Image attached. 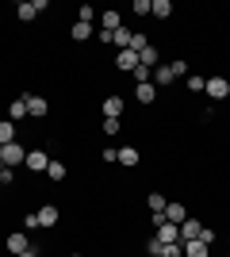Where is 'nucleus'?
Listing matches in <instances>:
<instances>
[{
	"mask_svg": "<svg viewBox=\"0 0 230 257\" xmlns=\"http://www.w3.org/2000/svg\"><path fill=\"white\" fill-rule=\"evenodd\" d=\"M46 165H50V154H46V150H27V158H23V169L46 173Z\"/></svg>",
	"mask_w": 230,
	"mask_h": 257,
	"instance_id": "nucleus-1",
	"label": "nucleus"
},
{
	"mask_svg": "<svg viewBox=\"0 0 230 257\" xmlns=\"http://www.w3.org/2000/svg\"><path fill=\"white\" fill-rule=\"evenodd\" d=\"M23 158H27V154H23V146L20 142H8V146H0V161H4V165H23Z\"/></svg>",
	"mask_w": 230,
	"mask_h": 257,
	"instance_id": "nucleus-2",
	"label": "nucleus"
},
{
	"mask_svg": "<svg viewBox=\"0 0 230 257\" xmlns=\"http://www.w3.org/2000/svg\"><path fill=\"white\" fill-rule=\"evenodd\" d=\"M226 92H230V81H226L222 73L207 77V96H211V100H226Z\"/></svg>",
	"mask_w": 230,
	"mask_h": 257,
	"instance_id": "nucleus-3",
	"label": "nucleus"
},
{
	"mask_svg": "<svg viewBox=\"0 0 230 257\" xmlns=\"http://www.w3.org/2000/svg\"><path fill=\"white\" fill-rule=\"evenodd\" d=\"M203 238V223L199 219H184L180 223V242H199Z\"/></svg>",
	"mask_w": 230,
	"mask_h": 257,
	"instance_id": "nucleus-4",
	"label": "nucleus"
},
{
	"mask_svg": "<svg viewBox=\"0 0 230 257\" xmlns=\"http://www.w3.org/2000/svg\"><path fill=\"white\" fill-rule=\"evenodd\" d=\"M150 81H153V88H165V85H173V81H176V77H173V65H169V62H161V65H157V69L150 73Z\"/></svg>",
	"mask_w": 230,
	"mask_h": 257,
	"instance_id": "nucleus-5",
	"label": "nucleus"
},
{
	"mask_svg": "<svg viewBox=\"0 0 230 257\" xmlns=\"http://www.w3.org/2000/svg\"><path fill=\"white\" fill-rule=\"evenodd\" d=\"M4 246H8V253H16V257H20L23 249H31V242H27V234H23V230H12V234L4 238Z\"/></svg>",
	"mask_w": 230,
	"mask_h": 257,
	"instance_id": "nucleus-6",
	"label": "nucleus"
},
{
	"mask_svg": "<svg viewBox=\"0 0 230 257\" xmlns=\"http://www.w3.org/2000/svg\"><path fill=\"white\" fill-rule=\"evenodd\" d=\"M165 219L180 226V223H184V219H188V207L180 204V200H169V204H165Z\"/></svg>",
	"mask_w": 230,
	"mask_h": 257,
	"instance_id": "nucleus-7",
	"label": "nucleus"
},
{
	"mask_svg": "<svg viewBox=\"0 0 230 257\" xmlns=\"http://www.w3.org/2000/svg\"><path fill=\"white\" fill-rule=\"evenodd\" d=\"M115 65H119L123 73H134V69H138V54L134 50H115Z\"/></svg>",
	"mask_w": 230,
	"mask_h": 257,
	"instance_id": "nucleus-8",
	"label": "nucleus"
},
{
	"mask_svg": "<svg viewBox=\"0 0 230 257\" xmlns=\"http://www.w3.org/2000/svg\"><path fill=\"white\" fill-rule=\"evenodd\" d=\"M27 115H35V119L50 115V100L46 96H27Z\"/></svg>",
	"mask_w": 230,
	"mask_h": 257,
	"instance_id": "nucleus-9",
	"label": "nucleus"
},
{
	"mask_svg": "<svg viewBox=\"0 0 230 257\" xmlns=\"http://www.w3.org/2000/svg\"><path fill=\"white\" fill-rule=\"evenodd\" d=\"M35 215H39V226H58V219H62V211H58L54 204H43Z\"/></svg>",
	"mask_w": 230,
	"mask_h": 257,
	"instance_id": "nucleus-10",
	"label": "nucleus"
},
{
	"mask_svg": "<svg viewBox=\"0 0 230 257\" xmlns=\"http://www.w3.org/2000/svg\"><path fill=\"white\" fill-rule=\"evenodd\" d=\"M134 96H138V104H153V100H157V88H153V81L134 85Z\"/></svg>",
	"mask_w": 230,
	"mask_h": 257,
	"instance_id": "nucleus-11",
	"label": "nucleus"
},
{
	"mask_svg": "<svg viewBox=\"0 0 230 257\" xmlns=\"http://www.w3.org/2000/svg\"><path fill=\"white\" fill-rule=\"evenodd\" d=\"M69 39H73V43H88V39H92V23H81V20H77L73 27H69Z\"/></svg>",
	"mask_w": 230,
	"mask_h": 257,
	"instance_id": "nucleus-12",
	"label": "nucleus"
},
{
	"mask_svg": "<svg viewBox=\"0 0 230 257\" xmlns=\"http://www.w3.org/2000/svg\"><path fill=\"white\" fill-rule=\"evenodd\" d=\"M138 161H142V154L134 150V146H123V150H119V161H115V165H127V169H134Z\"/></svg>",
	"mask_w": 230,
	"mask_h": 257,
	"instance_id": "nucleus-13",
	"label": "nucleus"
},
{
	"mask_svg": "<svg viewBox=\"0 0 230 257\" xmlns=\"http://www.w3.org/2000/svg\"><path fill=\"white\" fill-rule=\"evenodd\" d=\"M119 115H123V100L108 96V100H104V119H119Z\"/></svg>",
	"mask_w": 230,
	"mask_h": 257,
	"instance_id": "nucleus-14",
	"label": "nucleus"
},
{
	"mask_svg": "<svg viewBox=\"0 0 230 257\" xmlns=\"http://www.w3.org/2000/svg\"><path fill=\"white\" fill-rule=\"evenodd\" d=\"M100 23H104V31H119L123 16H119V12H100Z\"/></svg>",
	"mask_w": 230,
	"mask_h": 257,
	"instance_id": "nucleus-15",
	"label": "nucleus"
},
{
	"mask_svg": "<svg viewBox=\"0 0 230 257\" xmlns=\"http://www.w3.org/2000/svg\"><path fill=\"white\" fill-rule=\"evenodd\" d=\"M150 16H157V20H169V16H173V4H169V0H150Z\"/></svg>",
	"mask_w": 230,
	"mask_h": 257,
	"instance_id": "nucleus-16",
	"label": "nucleus"
},
{
	"mask_svg": "<svg viewBox=\"0 0 230 257\" xmlns=\"http://www.w3.org/2000/svg\"><path fill=\"white\" fill-rule=\"evenodd\" d=\"M23 115H27V96H20V100H12V104H8V119H12V123L23 119Z\"/></svg>",
	"mask_w": 230,
	"mask_h": 257,
	"instance_id": "nucleus-17",
	"label": "nucleus"
},
{
	"mask_svg": "<svg viewBox=\"0 0 230 257\" xmlns=\"http://www.w3.org/2000/svg\"><path fill=\"white\" fill-rule=\"evenodd\" d=\"M8 142H16V123H12V119H0V146H8Z\"/></svg>",
	"mask_w": 230,
	"mask_h": 257,
	"instance_id": "nucleus-18",
	"label": "nucleus"
},
{
	"mask_svg": "<svg viewBox=\"0 0 230 257\" xmlns=\"http://www.w3.org/2000/svg\"><path fill=\"white\" fill-rule=\"evenodd\" d=\"M131 35H134V31H127V27L111 31V43H115V50H127V46H131Z\"/></svg>",
	"mask_w": 230,
	"mask_h": 257,
	"instance_id": "nucleus-19",
	"label": "nucleus"
},
{
	"mask_svg": "<svg viewBox=\"0 0 230 257\" xmlns=\"http://www.w3.org/2000/svg\"><path fill=\"white\" fill-rule=\"evenodd\" d=\"M165 204H169V200H165L161 192H150V196H146V207H150L153 215H161V211H165Z\"/></svg>",
	"mask_w": 230,
	"mask_h": 257,
	"instance_id": "nucleus-20",
	"label": "nucleus"
},
{
	"mask_svg": "<svg viewBox=\"0 0 230 257\" xmlns=\"http://www.w3.org/2000/svg\"><path fill=\"white\" fill-rule=\"evenodd\" d=\"M207 242H184V257H207Z\"/></svg>",
	"mask_w": 230,
	"mask_h": 257,
	"instance_id": "nucleus-21",
	"label": "nucleus"
},
{
	"mask_svg": "<svg viewBox=\"0 0 230 257\" xmlns=\"http://www.w3.org/2000/svg\"><path fill=\"white\" fill-rule=\"evenodd\" d=\"M66 165H62V161H50V165H46V177H50V181H66Z\"/></svg>",
	"mask_w": 230,
	"mask_h": 257,
	"instance_id": "nucleus-22",
	"label": "nucleus"
},
{
	"mask_svg": "<svg viewBox=\"0 0 230 257\" xmlns=\"http://www.w3.org/2000/svg\"><path fill=\"white\" fill-rule=\"evenodd\" d=\"M16 16H20L23 23H31L35 16H39V8H35V0H31V4H20V8H16Z\"/></svg>",
	"mask_w": 230,
	"mask_h": 257,
	"instance_id": "nucleus-23",
	"label": "nucleus"
},
{
	"mask_svg": "<svg viewBox=\"0 0 230 257\" xmlns=\"http://www.w3.org/2000/svg\"><path fill=\"white\" fill-rule=\"evenodd\" d=\"M161 257H184V242H165Z\"/></svg>",
	"mask_w": 230,
	"mask_h": 257,
	"instance_id": "nucleus-24",
	"label": "nucleus"
},
{
	"mask_svg": "<svg viewBox=\"0 0 230 257\" xmlns=\"http://www.w3.org/2000/svg\"><path fill=\"white\" fill-rule=\"evenodd\" d=\"M203 88H207V77H188V92H203Z\"/></svg>",
	"mask_w": 230,
	"mask_h": 257,
	"instance_id": "nucleus-25",
	"label": "nucleus"
},
{
	"mask_svg": "<svg viewBox=\"0 0 230 257\" xmlns=\"http://www.w3.org/2000/svg\"><path fill=\"white\" fill-rule=\"evenodd\" d=\"M131 12L146 20V16H150V0H134V4H131Z\"/></svg>",
	"mask_w": 230,
	"mask_h": 257,
	"instance_id": "nucleus-26",
	"label": "nucleus"
},
{
	"mask_svg": "<svg viewBox=\"0 0 230 257\" xmlns=\"http://www.w3.org/2000/svg\"><path fill=\"white\" fill-rule=\"evenodd\" d=\"M77 20H81V23H92V20H96V8H88V4H81V12H77Z\"/></svg>",
	"mask_w": 230,
	"mask_h": 257,
	"instance_id": "nucleus-27",
	"label": "nucleus"
},
{
	"mask_svg": "<svg viewBox=\"0 0 230 257\" xmlns=\"http://www.w3.org/2000/svg\"><path fill=\"white\" fill-rule=\"evenodd\" d=\"M161 246H165V242H157V238H150V242H146V253H150V257H161Z\"/></svg>",
	"mask_w": 230,
	"mask_h": 257,
	"instance_id": "nucleus-28",
	"label": "nucleus"
},
{
	"mask_svg": "<svg viewBox=\"0 0 230 257\" xmlns=\"http://www.w3.org/2000/svg\"><path fill=\"white\" fill-rule=\"evenodd\" d=\"M169 65H173V77H184L188 73V62H184V58H176V62H169Z\"/></svg>",
	"mask_w": 230,
	"mask_h": 257,
	"instance_id": "nucleus-29",
	"label": "nucleus"
},
{
	"mask_svg": "<svg viewBox=\"0 0 230 257\" xmlns=\"http://www.w3.org/2000/svg\"><path fill=\"white\" fill-rule=\"evenodd\" d=\"M104 135H119V119H104Z\"/></svg>",
	"mask_w": 230,
	"mask_h": 257,
	"instance_id": "nucleus-30",
	"label": "nucleus"
},
{
	"mask_svg": "<svg viewBox=\"0 0 230 257\" xmlns=\"http://www.w3.org/2000/svg\"><path fill=\"white\" fill-rule=\"evenodd\" d=\"M23 230H39V215H23Z\"/></svg>",
	"mask_w": 230,
	"mask_h": 257,
	"instance_id": "nucleus-31",
	"label": "nucleus"
},
{
	"mask_svg": "<svg viewBox=\"0 0 230 257\" xmlns=\"http://www.w3.org/2000/svg\"><path fill=\"white\" fill-rule=\"evenodd\" d=\"M131 77H134V81H138V85H142V81H150V69H146V65H138V69H134Z\"/></svg>",
	"mask_w": 230,
	"mask_h": 257,
	"instance_id": "nucleus-32",
	"label": "nucleus"
},
{
	"mask_svg": "<svg viewBox=\"0 0 230 257\" xmlns=\"http://www.w3.org/2000/svg\"><path fill=\"white\" fill-rule=\"evenodd\" d=\"M20 257H39V249H23V253Z\"/></svg>",
	"mask_w": 230,
	"mask_h": 257,
	"instance_id": "nucleus-33",
	"label": "nucleus"
},
{
	"mask_svg": "<svg viewBox=\"0 0 230 257\" xmlns=\"http://www.w3.org/2000/svg\"><path fill=\"white\" fill-rule=\"evenodd\" d=\"M69 257H85V253H69Z\"/></svg>",
	"mask_w": 230,
	"mask_h": 257,
	"instance_id": "nucleus-34",
	"label": "nucleus"
},
{
	"mask_svg": "<svg viewBox=\"0 0 230 257\" xmlns=\"http://www.w3.org/2000/svg\"><path fill=\"white\" fill-rule=\"evenodd\" d=\"M0 173H4V161H0Z\"/></svg>",
	"mask_w": 230,
	"mask_h": 257,
	"instance_id": "nucleus-35",
	"label": "nucleus"
},
{
	"mask_svg": "<svg viewBox=\"0 0 230 257\" xmlns=\"http://www.w3.org/2000/svg\"><path fill=\"white\" fill-rule=\"evenodd\" d=\"M0 188H4V181H0Z\"/></svg>",
	"mask_w": 230,
	"mask_h": 257,
	"instance_id": "nucleus-36",
	"label": "nucleus"
},
{
	"mask_svg": "<svg viewBox=\"0 0 230 257\" xmlns=\"http://www.w3.org/2000/svg\"><path fill=\"white\" fill-rule=\"evenodd\" d=\"M226 100H230V92H226Z\"/></svg>",
	"mask_w": 230,
	"mask_h": 257,
	"instance_id": "nucleus-37",
	"label": "nucleus"
}]
</instances>
